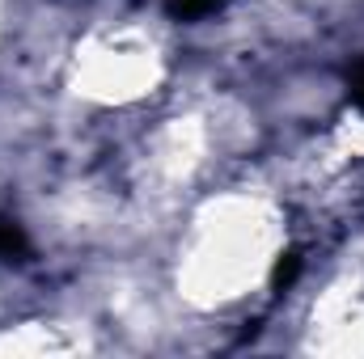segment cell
I'll list each match as a JSON object with an SVG mask.
<instances>
[{
	"instance_id": "3",
	"label": "cell",
	"mask_w": 364,
	"mask_h": 359,
	"mask_svg": "<svg viewBox=\"0 0 364 359\" xmlns=\"http://www.w3.org/2000/svg\"><path fill=\"white\" fill-rule=\"evenodd\" d=\"M352 101L364 110V64L356 68V77H352Z\"/></svg>"
},
{
	"instance_id": "2",
	"label": "cell",
	"mask_w": 364,
	"mask_h": 359,
	"mask_svg": "<svg viewBox=\"0 0 364 359\" xmlns=\"http://www.w3.org/2000/svg\"><path fill=\"white\" fill-rule=\"evenodd\" d=\"M225 0H174V13L178 17H203V13H216Z\"/></svg>"
},
{
	"instance_id": "1",
	"label": "cell",
	"mask_w": 364,
	"mask_h": 359,
	"mask_svg": "<svg viewBox=\"0 0 364 359\" xmlns=\"http://www.w3.org/2000/svg\"><path fill=\"white\" fill-rule=\"evenodd\" d=\"M26 250H30V245H26V233H21L13 220H0V258L13 263V258H21Z\"/></svg>"
}]
</instances>
